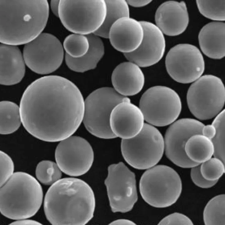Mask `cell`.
<instances>
[{"label":"cell","instance_id":"cell-16","mask_svg":"<svg viewBox=\"0 0 225 225\" xmlns=\"http://www.w3.org/2000/svg\"><path fill=\"white\" fill-rule=\"evenodd\" d=\"M144 30V36L138 48L129 53H124L125 58L143 67L152 66L162 59L165 49L163 33L151 22L140 21Z\"/></svg>","mask_w":225,"mask_h":225},{"label":"cell","instance_id":"cell-8","mask_svg":"<svg viewBox=\"0 0 225 225\" xmlns=\"http://www.w3.org/2000/svg\"><path fill=\"white\" fill-rule=\"evenodd\" d=\"M107 13L105 0H60L59 17L74 33L93 34L101 27Z\"/></svg>","mask_w":225,"mask_h":225},{"label":"cell","instance_id":"cell-37","mask_svg":"<svg viewBox=\"0 0 225 225\" xmlns=\"http://www.w3.org/2000/svg\"><path fill=\"white\" fill-rule=\"evenodd\" d=\"M10 225H41L40 223L35 220L26 219L17 220L10 224Z\"/></svg>","mask_w":225,"mask_h":225},{"label":"cell","instance_id":"cell-33","mask_svg":"<svg viewBox=\"0 0 225 225\" xmlns=\"http://www.w3.org/2000/svg\"><path fill=\"white\" fill-rule=\"evenodd\" d=\"M14 165L11 158L5 152L0 151V187L14 173Z\"/></svg>","mask_w":225,"mask_h":225},{"label":"cell","instance_id":"cell-6","mask_svg":"<svg viewBox=\"0 0 225 225\" xmlns=\"http://www.w3.org/2000/svg\"><path fill=\"white\" fill-rule=\"evenodd\" d=\"M123 101L131 100L118 93L113 88L101 87L91 93L84 100L82 122L87 130L100 138L117 137L110 128V116L114 107Z\"/></svg>","mask_w":225,"mask_h":225},{"label":"cell","instance_id":"cell-13","mask_svg":"<svg viewBox=\"0 0 225 225\" xmlns=\"http://www.w3.org/2000/svg\"><path fill=\"white\" fill-rule=\"evenodd\" d=\"M165 65L170 76L176 81L184 84L196 80L205 68L200 50L188 44H179L172 48L166 56Z\"/></svg>","mask_w":225,"mask_h":225},{"label":"cell","instance_id":"cell-7","mask_svg":"<svg viewBox=\"0 0 225 225\" xmlns=\"http://www.w3.org/2000/svg\"><path fill=\"white\" fill-rule=\"evenodd\" d=\"M121 147L125 161L138 169H148L156 165L165 150L164 139L161 133L154 126L145 123L136 136L122 139Z\"/></svg>","mask_w":225,"mask_h":225},{"label":"cell","instance_id":"cell-11","mask_svg":"<svg viewBox=\"0 0 225 225\" xmlns=\"http://www.w3.org/2000/svg\"><path fill=\"white\" fill-rule=\"evenodd\" d=\"M63 45L55 36L43 33L25 44L23 51L25 64L40 74L51 73L61 65L64 56Z\"/></svg>","mask_w":225,"mask_h":225},{"label":"cell","instance_id":"cell-32","mask_svg":"<svg viewBox=\"0 0 225 225\" xmlns=\"http://www.w3.org/2000/svg\"><path fill=\"white\" fill-rule=\"evenodd\" d=\"M201 164V173L207 180L218 181L225 172V164L216 158H211Z\"/></svg>","mask_w":225,"mask_h":225},{"label":"cell","instance_id":"cell-5","mask_svg":"<svg viewBox=\"0 0 225 225\" xmlns=\"http://www.w3.org/2000/svg\"><path fill=\"white\" fill-rule=\"evenodd\" d=\"M140 191L144 200L151 206L165 208L175 203L182 190L180 176L173 169L158 165L151 168L142 175Z\"/></svg>","mask_w":225,"mask_h":225},{"label":"cell","instance_id":"cell-24","mask_svg":"<svg viewBox=\"0 0 225 225\" xmlns=\"http://www.w3.org/2000/svg\"><path fill=\"white\" fill-rule=\"evenodd\" d=\"M185 150L191 160L201 164L212 158L214 148L211 140L202 134H197L192 135L187 140Z\"/></svg>","mask_w":225,"mask_h":225},{"label":"cell","instance_id":"cell-28","mask_svg":"<svg viewBox=\"0 0 225 225\" xmlns=\"http://www.w3.org/2000/svg\"><path fill=\"white\" fill-rule=\"evenodd\" d=\"M64 49L67 53L74 58L85 55L89 47V42L86 35L73 33L68 35L63 42Z\"/></svg>","mask_w":225,"mask_h":225},{"label":"cell","instance_id":"cell-4","mask_svg":"<svg viewBox=\"0 0 225 225\" xmlns=\"http://www.w3.org/2000/svg\"><path fill=\"white\" fill-rule=\"evenodd\" d=\"M43 198L38 181L28 173L16 172L1 187V212L11 219H27L37 213Z\"/></svg>","mask_w":225,"mask_h":225},{"label":"cell","instance_id":"cell-30","mask_svg":"<svg viewBox=\"0 0 225 225\" xmlns=\"http://www.w3.org/2000/svg\"><path fill=\"white\" fill-rule=\"evenodd\" d=\"M216 127V133L211 140L214 148V157L225 164V110H222L216 116L212 124Z\"/></svg>","mask_w":225,"mask_h":225},{"label":"cell","instance_id":"cell-34","mask_svg":"<svg viewBox=\"0 0 225 225\" xmlns=\"http://www.w3.org/2000/svg\"><path fill=\"white\" fill-rule=\"evenodd\" d=\"M200 164L191 168L190 176L192 181L196 186L202 188L207 189L213 187L218 181H211L205 179L201 173Z\"/></svg>","mask_w":225,"mask_h":225},{"label":"cell","instance_id":"cell-23","mask_svg":"<svg viewBox=\"0 0 225 225\" xmlns=\"http://www.w3.org/2000/svg\"><path fill=\"white\" fill-rule=\"evenodd\" d=\"M86 36L89 41V47L85 55L80 58H74L65 54L66 64L74 71L84 72L95 69L104 54V46L100 37L94 34Z\"/></svg>","mask_w":225,"mask_h":225},{"label":"cell","instance_id":"cell-35","mask_svg":"<svg viewBox=\"0 0 225 225\" xmlns=\"http://www.w3.org/2000/svg\"><path fill=\"white\" fill-rule=\"evenodd\" d=\"M158 224L192 225L194 224L191 220L185 215L179 212H174L165 217Z\"/></svg>","mask_w":225,"mask_h":225},{"label":"cell","instance_id":"cell-29","mask_svg":"<svg viewBox=\"0 0 225 225\" xmlns=\"http://www.w3.org/2000/svg\"><path fill=\"white\" fill-rule=\"evenodd\" d=\"M35 174L38 180L45 185H52L60 179L61 171L57 164L49 160H43L37 165Z\"/></svg>","mask_w":225,"mask_h":225},{"label":"cell","instance_id":"cell-22","mask_svg":"<svg viewBox=\"0 0 225 225\" xmlns=\"http://www.w3.org/2000/svg\"><path fill=\"white\" fill-rule=\"evenodd\" d=\"M225 24L213 22L204 26L199 32V45L203 53L208 57L220 59L225 55Z\"/></svg>","mask_w":225,"mask_h":225},{"label":"cell","instance_id":"cell-36","mask_svg":"<svg viewBox=\"0 0 225 225\" xmlns=\"http://www.w3.org/2000/svg\"><path fill=\"white\" fill-rule=\"evenodd\" d=\"M216 133V128L212 124L204 125L202 128L201 134L211 140L214 137Z\"/></svg>","mask_w":225,"mask_h":225},{"label":"cell","instance_id":"cell-2","mask_svg":"<svg viewBox=\"0 0 225 225\" xmlns=\"http://www.w3.org/2000/svg\"><path fill=\"white\" fill-rule=\"evenodd\" d=\"M95 207L93 192L84 181L68 177L60 179L48 190L44 209L52 224L85 225L93 217Z\"/></svg>","mask_w":225,"mask_h":225},{"label":"cell","instance_id":"cell-38","mask_svg":"<svg viewBox=\"0 0 225 225\" xmlns=\"http://www.w3.org/2000/svg\"><path fill=\"white\" fill-rule=\"evenodd\" d=\"M129 5L135 7H140L147 5L151 3V0H128Z\"/></svg>","mask_w":225,"mask_h":225},{"label":"cell","instance_id":"cell-15","mask_svg":"<svg viewBox=\"0 0 225 225\" xmlns=\"http://www.w3.org/2000/svg\"><path fill=\"white\" fill-rule=\"evenodd\" d=\"M204 125L191 118H183L175 121L167 129L164 139L165 151L167 158L177 166L192 168L200 164L191 160L187 155L185 147L192 135L201 134Z\"/></svg>","mask_w":225,"mask_h":225},{"label":"cell","instance_id":"cell-25","mask_svg":"<svg viewBox=\"0 0 225 225\" xmlns=\"http://www.w3.org/2000/svg\"><path fill=\"white\" fill-rule=\"evenodd\" d=\"M107 13L104 21L100 28L94 33L100 37L108 38L110 28L119 19L129 16V5L127 1L105 0Z\"/></svg>","mask_w":225,"mask_h":225},{"label":"cell","instance_id":"cell-21","mask_svg":"<svg viewBox=\"0 0 225 225\" xmlns=\"http://www.w3.org/2000/svg\"><path fill=\"white\" fill-rule=\"evenodd\" d=\"M25 63L16 45H0V83L9 85L20 82L25 73Z\"/></svg>","mask_w":225,"mask_h":225},{"label":"cell","instance_id":"cell-40","mask_svg":"<svg viewBox=\"0 0 225 225\" xmlns=\"http://www.w3.org/2000/svg\"><path fill=\"white\" fill-rule=\"evenodd\" d=\"M110 225H136L134 222L129 220L125 219H119L114 220L109 224Z\"/></svg>","mask_w":225,"mask_h":225},{"label":"cell","instance_id":"cell-3","mask_svg":"<svg viewBox=\"0 0 225 225\" xmlns=\"http://www.w3.org/2000/svg\"><path fill=\"white\" fill-rule=\"evenodd\" d=\"M0 42L26 44L45 28L49 16L46 0H0Z\"/></svg>","mask_w":225,"mask_h":225},{"label":"cell","instance_id":"cell-1","mask_svg":"<svg viewBox=\"0 0 225 225\" xmlns=\"http://www.w3.org/2000/svg\"><path fill=\"white\" fill-rule=\"evenodd\" d=\"M22 123L34 137L48 142L72 136L82 122L84 100L71 81L49 75L32 82L25 90L20 105Z\"/></svg>","mask_w":225,"mask_h":225},{"label":"cell","instance_id":"cell-10","mask_svg":"<svg viewBox=\"0 0 225 225\" xmlns=\"http://www.w3.org/2000/svg\"><path fill=\"white\" fill-rule=\"evenodd\" d=\"M139 107L145 120L154 126L172 124L179 116L182 109L180 98L172 89L156 85L147 89L140 100Z\"/></svg>","mask_w":225,"mask_h":225},{"label":"cell","instance_id":"cell-20","mask_svg":"<svg viewBox=\"0 0 225 225\" xmlns=\"http://www.w3.org/2000/svg\"><path fill=\"white\" fill-rule=\"evenodd\" d=\"M114 89L124 96H132L139 93L145 83V76L140 67L128 61L121 63L113 70L111 76Z\"/></svg>","mask_w":225,"mask_h":225},{"label":"cell","instance_id":"cell-39","mask_svg":"<svg viewBox=\"0 0 225 225\" xmlns=\"http://www.w3.org/2000/svg\"><path fill=\"white\" fill-rule=\"evenodd\" d=\"M60 0H51L50 6L53 13L56 16L59 17V9Z\"/></svg>","mask_w":225,"mask_h":225},{"label":"cell","instance_id":"cell-26","mask_svg":"<svg viewBox=\"0 0 225 225\" xmlns=\"http://www.w3.org/2000/svg\"><path fill=\"white\" fill-rule=\"evenodd\" d=\"M22 123L20 107L8 101L0 102V133L6 135L16 131Z\"/></svg>","mask_w":225,"mask_h":225},{"label":"cell","instance_id":"cell-19","mask_svg":"<svg viewBox=\"0 0 225 225\" xmlns=\"http://www.w3.org/2000/svg\"><path fill=\"white\" fill-rule=\"evenodd\" d=\"M156 26L163 34L175 36L183 32L187 27L189 17L183 1H169L161 4L156 12Z\"/></svg>","mask_w":225,"mask_h":225},{"label":"cell","instance_id":"cell-17","mask_svg":"<svg viewBox=\"0 0 225 225\" xmlns=\"http://www.w3.org/2000/svg\"><path fill=\"white\" fill-rule=\"evenodd\" d=\"M145 119L141 110L131 101H123L113 108L110 118L111 129L116 137L132 138L142 129Z\"/></svg>","mask_w":225,"mask_h":225},{"label":"cell","instance_id":"cell-31","mask_svg":"<svg viewBox=\"0 0 225 225\" xmlns=\"http://www.w3.org/2000/svg\"><path fill=\"white\" fill-rule=\"evenodd\" d=\"M200 13L209 19L218 21L225 20V0H197Z\"/></svg>","mask_w":225,"mask_h":225},{"label":"cell","instance_id":"cell-14","mask_svg":"<svg viewBox=\"0 0 225 225\" xmlns=\"http://www.w3.org/2000/svg\"><path fill=\"white\" fill-rule=\"evenodd\" d=\"M56 163L62 172L71 176L86 173L94 160L90 144L80 136H71L60 141L55 151Z\"/></svg>","mask_w":225,"mask_h":225},{"label":"cell","instance_id":"cell-18","mask_svg":"<svg viewBox=\"0 0 225 225\" xmlns=\"http://www.w3.org/2000/svg\"><path fill=\"white\" fill-rule=\"evenodd\" d=\"M144 30L140 21L130 16L122 17L111 27L108 38L112 46L123 53L136 50L143 39Z\"/></svg>","mask_w":225,"mask_h":225},{"label":"cell","instance_id":"cell-27","mask_svg":"<svg viewBox=\"0 0 225 225\" xmlns=\"http://www.w3.org/2000/svg\"><path fill=\"white\" fill-rule=\"evenodd\" d=\"M203 219L206 225L225 224V195H218L211 198L204 209Z\"/></svg>","mask_w":225,"mask_h":225},{"label":"cell","instance_id":"cell-12","mask_svg":"<svg viewBox=\"0 0 225 225\" xmlns=\"http://www.w3.org/2000/svg\"><path fill=\"white\" fill-rule=\"evenodd\" d=\"M108 172L104 183L112 211H130L138 199L134 173L122 162L110 165Z\"/></svg>","mask_w":225,"mask_h":225},{"label":"cell","instance_id":"cell-9","mask_svg":"<svg viewBox=\"0 0 225 225\" xmlns=\"http://www.w3.org/2000/svg\"><path fill=\"white\" fill-rule=\"evenodd\" d=\"M187 99L189 110L196 118L202 120L211 119L222 110L224 106V85L215 75L201 76L189 87Z\"/></svg>","mask_w":225,"mask_h":225}]
</instances>
